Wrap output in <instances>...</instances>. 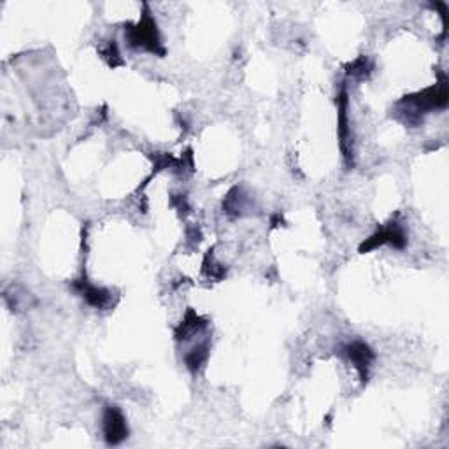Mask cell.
I'll return each mask as SVG.
<instances>
[{"instance_id":"277c9868","label":"cell","mask_w":449,"mask_h":449,"mask_svg":"<svg viewBox=\"0 0 449 449\" xmlns=\"http://www.w3.org/2000/svg\"><path fill=\"white\" fill-rule=\"evenodd\" d=\"M74 288L79 290V293L84 297V300H86L90 306L99 307V309H104V307L111 306V300L113 299H111V293L107 292V290L88 285L86 281L74 283Z\"/></svg>"},{"instance_id":"7a4b0ae2","label":"cell","mask_w":449,"mask_h":449,"mask_svg":"<svg viewBox=\"0 0 449 449\" xmlns=\"http://www.w3.org/2000/svg\"><path fill=\"white\" fill-rule=\"evenodd\" d=\"M104 435L109 444H120L128 435L127 421L116 407H107L104 413Z\"/></svg>"},{"instance_id":"5b68a950","label":"cell","mask_w":449,"mask_h":449,"mask_svg":"<svg viewBox=\"0 0 449 449\" xmlns=\"http://www.w3.org/2000/svg\"><path fill=\"white\" fill-rule=\"evenodd\" d=\"M205 358H207V344H202V346L195 347L191 349L190 353L187 354V365L190 370H198L200 369L202 363L205 362Z\"/></svg>"},{"instance_id":"3957f363","label":"cell","mask_w":449,"mask_h":449,"mask_svg":"<svg viewBox=\"0 0 449 449\" xmlns=\"http://www.w3.org/2000/svg\"><path fill=\"white\" fill-rule=\"evenodd\" d=\"M346 354L349 356L351 362L354 363V367L360 370V376H362L363 381H365L367 369H369L370 362L374 360V353L370 351V347L367 346L365 342H360V340H356V342L347 344Z\"/></svg>"},{"instance_id":"6da1fadb","label":"cell","mask_w":449,"mask_h":449,"mask_svg":"<svg viewBox=\"0 0 449 449\" xmlns=\"http://www.w3.org/2000/svg\"><path fill=\"white\" fill-rule=\"evenodd\" d=\"M128 40H130L132 46H139V48L150 49L151 53H160V55H164V49L160 48L157 25H155V22L150 16H144L143 22H141L136 29L130 30Z\"/></svg>"},{"instance_id":"52a82bcc","label":"cell","mask_w":449,"mask_h":449,"mask_svg":"<svg viewBox=\"0 0 449 449\" xmlns=\"http://www.w3.org/2000/svg\"><path fill=\"white\" fill-rule=\"evenodd\" d=\"M104 58H106L113 67L118 65V63H121L120 52H118L116 44H109V46H107V49L104 52Z\"/></svg>"},{"instance_id":"8992f818","label":"cell","mask_w":449,"mask_h":449,"mask_svg":"<svg viewBox=\"0 0 449 449\" xmlns=\"http://www.w3.org/2000/svg\"><path fill=\"white\" fill-rule=\"evenodd\" d=\"M349 72L353 74V76H365V74H369V62H367V58H360L356 60V62L353 63V65L349 67Z\"/></svg>"}]
</instances>
